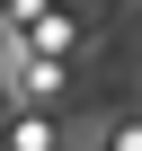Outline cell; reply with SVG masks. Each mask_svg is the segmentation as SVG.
<instances>
[{
	"instance_id": "obj_1",
	"label": "cell",
	"mask_w": 142,
	"mask_h": 151,
	"mask_svg": "<svg viewBox=\"0 0 142 151\" xmlns=\"http://www.w3.org/2000/svg\"><path fill=\"white\" fill-rule=\"evenodd\" d=\"M107 151H142V116H124V124H107Z\"/></svg>"
}]
</instances>
